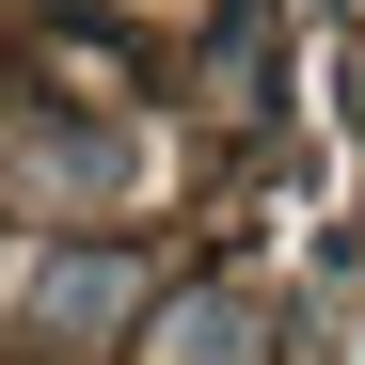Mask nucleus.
I'll return each instance as SVG.
<instances>
[{
  "label": "nucleus",
  "mask_w": 365,
  "mask_h": 365,
  "mask_svg": "<svg viewBox=\"0 0 365 365\" xmlns=\"http://www.w3.org/2000/svg\"><path fill=\"white\" fill-rule=\"evenodd\" d=\"M175 365H238V302H207V318H175Z\"/></svg>",
  "instance_id": "obj_1"
}]
</instances>
